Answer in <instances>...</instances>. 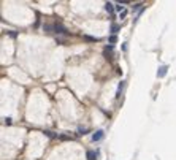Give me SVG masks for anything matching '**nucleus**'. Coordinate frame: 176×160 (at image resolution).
<instances>
[{"label": "nucleus", "instance_id": "1", "mask_svg": "<svg viewBox=\"0 0 176 160\" xmlns=\"http://www.w3.org/2000/svg\"><path fill=\"white\" fill-rule=\"evenodd\" d=\"M43 29L46 32H54V34H62V35H67V29L60 24V22H54V24H45Z\"/></svg>", "mask_w": 176, "mask_h": 160}, {"label": "nucleus", "instance_id": "2", "mask_svg": "<svg viewBox=\"0 0 176 160\" xmlns=\"http://www.w3.org/2000/svg\"><path fill=\"white\" fill-rule=\"evenodd\" d=\"M103 136H105V132L103 130H97L94 135H92V141L97 143V141H102L103 140Z\"/></svg>", "mask_w": 176, "mask_h": 160}, {"label": "nucleus", "instance_id": "3", "mask_svg": "<svg viewBox=\"0 0 176 160\" xmlns=\"http://www.w3.org/2000/svg\"><path fill=\"white\" fill-rule=\"evenodd\" d=\"M167 71H168V67H167V65H160V67H159V70H157V76H159V78H165Z\"/></svg>", "mask_w": 176, "mask_h": 160}, {"label": "nucleus", "instance_id": "4", "mask_svg": "<svg viewBox=\"0 0 176 160\" xmlns=\"http://www.w3.org/2000/svg\"><path fill=\"white\" fill-rule=\"evenodd\" d=\"M113 49H114V46H105V51H103V54H105V57L106 59H111L113 57Z\"/></svg>", "mask_w": 176, "mask_h": 160}, {"label": "nucleus", "instance_id": "5", "mask_svg": "<svg viewBox=\"0 0 176 160\" xmlns=\"http://www.w3.org/2000/svg\"><path fill=\"white\" fill-rule=\"evenodd\" d=\"M124 87H125V81H121V82H119V86H118V92H116V97H118V98L121 97V93H122Z\"/></svg>", "mask_w": 176, "mask_h": 160}, {"label": "nucleus", "instance_id": "6", "mask_svg": "<svg viewBox=\"0 0 176 160\" xmlns=\"http://www.w3.org/2000/svg\"><path fill=\"white\" fill-rule=\"evenodd\" d=\"M105 10H106L108 13L113 14V13H114V3H113V2H106V3H105Z\"/></svg>", "mask_w": 176, "mask_h": 160}, {"label": "nucleus", "instance_id": "7", "mask_svg": "<svg viewBox=\"0 0 176 160\" xmlns=\"http://www.w3.org/2000/svg\"><path fill=\"white\" fill-rule=\"evenodd\" d=\"M119 29H121V27H119L118 24H114V22L111 24V34H113V35H116L118 32H119Z\"/></svg>", "mask_w": 176, "mask_h": 160}, {"label": "nucleus", "instance_id": "8", "mask_svg": "<svg viewBox=\"0 0 176 160\" xmlns=\"http://www.w3.org/2000/svg\"><path fill=\"white\" fill-rule=\"evenodd\" d=\"M97 154H98V152H94V151H89V152H87V159H89V160H95V159H97V157H95V156H97Z\"/></svg>", "mask_w": 176, "mask_h": 160}, {"label": "nucleus", "instance_id": "9", "mask_svg": "<svg viewBox=\"0 0 176 160\" xmlns=\"http://www.w3.org/2000/svg\"><path fill=\"white\" fill-rule=\"evenodd\" d=\"M114 43H118V37L116 35H111V37H109V45L114 46Z\"/></svg>", "mask_w": 176, "mask_h": 160}, {"label": "nucleus", "instance_id": "10", "mask_svg": "<svg viewBox=\"0 0 176 160\" xmlns=\"http://www.w3.org/2000/svg\"><path fill=\"white\" fill-rule=\"evenodd\" d=\"M84 40H87V41H98V38H94V37H89V35H84Z\"/></svg>", "mask_w": 176, "mask_h": 160}, {"label": "nucleus", "instance_id": "11", "mask_svg": "<svg viewBox=\"0 0 176 160\" xmlns=\"http://www.w3.org/2000/svg\"><path fill=\"white\" fill-rule=\"evenodd\" d=\"M116 10H118L119 13H122V11H124L125 8H124V5H122V3H119V5H116Z\"/></svg>", "mask_w": 176, "mask_h": 160}, {"label": "nucleus", "instance_id": "12", "mask_svg": "<svg viewBox=\"0 0 176 160\" xmlns=\"http://www.w3.org/2000/svg\"><path fill=\"white\" fill-rule=\"evenodd\" d=\"M125 16H127V10H124L122 13H119V18H121V19H124Z\"/></svg>", "mask_w": 176, "mask_h": 160}, {"label": "nucleus", "instance_id": "13", "mask_svg": "<svg viewBox=\"0 0 176 160\" xmlns=\"http://www.w3.org/2000/svg\"><path fill=\"white\" fill-rule=\"evenodd\" d=\"M78 132H79V133H82V135H84V133H87V129H84V127H79V129H78Z\"/></svg>", "mask_w": 176, "mask_h": 160}, {"label": "nucleus", "instance_id": "14", "mask_svg": "<svg viewBox=\"0 0 176 160\" xmlns=\"http://www.w3.org/2000/svg\"><path fill=\"white\" fill-rule=\"evenodd\" d=\"M43 133H45V135H48L49 138H56L57 135H54V133H51V132H43Z\"/></svg>", "mask_w": 176, "mask_h": 160}, {"label": "nucleus", "instance_id": "15", "mask_svg": "<svg viewBox=\"0 0 176 160\" xmlns=\"http://www.w3.org/2000/svg\"><path fill=\"white\" fill-rule=\"evenodd\" d=\"M5 124H7V125H10V124H11V119H10V117H7V119H5Z\"/></svg>", "mask_w": 176, "mask_h": 160}]
</instances>
